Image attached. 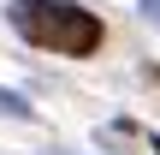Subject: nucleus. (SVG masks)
Segmentation results:
<instances>
[{
  "label": "nucleus",
  "mask_w": 160,
  "mask_h": 155,
  "mask_svg": "<svg viewBox=\"0 0 160 155\" xmlns=\"http://www.w3.org/2000/svg\"><path fill=\"white\" fill-rule=\"evenodd\" d=\"M142 18H148V24L160 30V0H142Z\"/></svg>",
  "instance_id": "3"
},
{
  "label": "nucleus",
  "mask_w": 160,
  "mask_h": 155,
  "mask_svg": "<svg viewBox=\"0 0 160 155\" xmlns=\"http://www.w3.org/2000/svg\"><path fill=\"white\" fill-rule=\"evenodd\" d=\"M0 113H12V119H30L36 108H30L24 96H12V90H0Z\"/></svg>",
  "instance_id": "2"
},
{
  "label": "nucleus",
  "mask_w": 160,
  "mask_h": 155,
  "mask_svg": "<svg viewBox=\"0 0 160 155\" xmlns=\"http://www.w3.org/2000/svg\"><path fill=\"white\" fill-rule=\"evenodd\" d=\"M6 18H12V30H18L24 42H36V48H48V54H65V60H89V54L107 42L101 18L83 12L77 0H12Z\"/></svg>",
  "instance_id": "1"
},
{
  "label": "nucleus",
  "mask_w": 160,
  "mask_h": 155,
  "mask_svg": "<svg viewBox=\"0 0 160 155\" xmlns=\"http://www.w3.org/2000/svg\"><path fill=\"white\" fill-rule=\"evenodd\" d=\"M148 149H154V155H160V131H154V137H148Z\"/></svg>",
  "instance_id": "4"
}]
</instances>
